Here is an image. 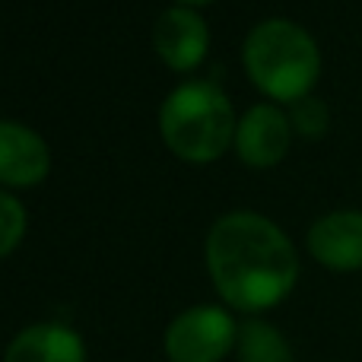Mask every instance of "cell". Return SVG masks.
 <instances>
[{
  "label": "cell",
  "instance_id": "6da1fadb",
  "mask_svg": "<svg viewBox=\"0 0 362 362\" xmlns=\"http://www.w3.org/2000/svg\"><path fill=\"white\" fill-rule=\"evenodd\" d=\"M206 267L216 293L242 312L274 308L299 280V257L289 235L251 210H232L213 223Z\"/></svg>",
  "mask_w": 362,
  "mask_h": 362
},
{
  "label": "cell",
  "instance_id": "7a4b0ae2",
  "mask_svg": "<svg viewBox=\"0 0 362 362\" xmlns=\"http://www.w3.org/2000/svg\"><path fill=\"white\" fill-rule=\"evenodd\" d=\"M248 76L267 95L293 105L312 93L321 74V54L315 38L293 19H264L245 38Z\"/></svg>",
  "mask_w": 362,
  "mask_h": 362
},
{
  "label": "cell",
  "instance_id": "3957f363",
  "mask_svg": "<svg viewBox=\"0 0 362 362\" xmlns=\"http://www.w3.org/2000/svg\"><path fill=\"white\" fill-rule=\"evenodd\" d=\"M159 127L172 153L191 163H210L235 140V112L226 93L210 80L175 86L163 102Z\"/></svg>",
  "mask_w": 362,
  "mask_h": 362
},
{
  "label": "cell",
  "instance_id": "277c9868",
  "mask_svg": "<svg viewBox=\"0 0 362 362\" xmlns=\"http://www.w3.org/2000/svg\"><path fill=\"white\" fill-rule=\"evenodd\" d=\"M235 337L238 325L223 305H194L172 318L163 346L172 362H223L235 350Z\"/></svg>",
  "mask_w": 362,
  "mask_h": 362
},
{
  "label": "cell",
  "instance_id": "5b68a950",
  "mask_svg": "<svg viewBox=\"0 0 362 362\" xmlns=\"http://www.w3.org/2000/svg\"><path fill=\"white\" fill-rule=\"evenodd\" d=\"M289 137H293L289 118L276 105L261 102V105H251L248 112L238 118L235 150L248 165L264 169V165H274L286 156Z\"/></svg>",
  "mask_w": 362,
  "mask_h": 362
},
{
  "label": "cell",
  "instance_id": "8992f818",
  "mask_svg": "<svg viewBox=\"0 0 362 362\" xmlns=\"http://www.w3.org/2000/svg\"><path fill=\"white\" fill-rule=\"evenodd\" d=\"M153 45L172 70H191L204 61L210 32L191 6H169L153 25Z\"/></svg>",
  "mask_w": 362,
  "mask_h": 362
},
{
  "label": "cell",
  "instance_id": "52a82bcc",
  "mask_svg": "<svg viewBox=\"0 0 362 362\" xmlns=\"http://www.w3.org/2000/svg\"><path fill=\"white\" fill-rule=\"evenodd\" d=\"M308 251L331 270H362V213L337 210L315 219Z\"/></svg>",
  "mask_w": 362,
  "mask_h": 362
},
{
  "label": "cell",
  "instance_id": "ba28073f",
  "mask_svg": "<svg viewBox=\"0 0 362 362\" xmlns=\"http://www.w3.org/2000/svg\"><path fill=\"white\" fill-rule=\"evenodd\" d=\"M48 144L32 127L0 118V181L6 185H35L48 175Z\"/></svg>",
  "mask_w": 362,
  "mask_h": 362
},
{
  "label": "cell",
  "instance_id": "9c48e42d",
  "mask_svg": "<svg viewBox=\"0 0 362 362\" xmlns=\"http://www.w3.org/2000/svg\"><path fill=\"white\" fill-rule=\"evenodd\" d=\"M4 362H86V346L74 327L42 321L23 327L10 340Z\"/></svg>",
  "mask_w": 362,
  "mask_h": 362
},
{
  "label": "cell",
  "instance_id": "30bf717a",
  "mask_svg": "<svg viewBox=\"0 0 362 362\" xmlns=\"http://www.w3.org/2000/svg\"><path fill=\"white\" fill-rule=\"evenodd\" d=\"M235 356L238 362H293V350L270 321L248 318L238 325Z\"/></svg>",
  "mask_w": 362,
  "mask_h": 362
},
{
  "label": "cell",
  "instance_id": "8fae6325",
  "mask_svg": "<svg viewBox=\"0 0 362 362\" xmlns=\"http://www.w3.org/2000/svg\"><path fill=\"white\" fill-rule=\"evenodd\" d=\"M25 232V206L10 191H0V257L10 255Z\"/></svg>",
  "mask_w": 362,
  "mask_h": 362
},
{
  "label": "cell",
  "instance_id": "7c38bea8",
  "mask_svg": "<svg viewBox=\"0 0 362 362\" xmlns=\"http://www.w3.org/2000/svg\"><path fill=\"white\" fill-rule=\"evenodd\" d=\"M327 105L315 95H302V99L293 102V112H289V124L302 134V137H321L327 131Z\"/></svg>",
  "mask_w": 362,
  "mask_h": 362
},
{
  "label": "cell",
  "instance_id": "4fadbf2b",
  "mask_svg": "<svg viewBox=\"0 0 362 362\" xmlns=\"http://www.w3.org/2000/svg\"><path fill=\"white\" fill-rule=\"evenodd\" d=\"M181 4H210V0H181Z\"/></svg>",
  "mask_w": 362,
  "mask_h": 362
}]
</instances>
